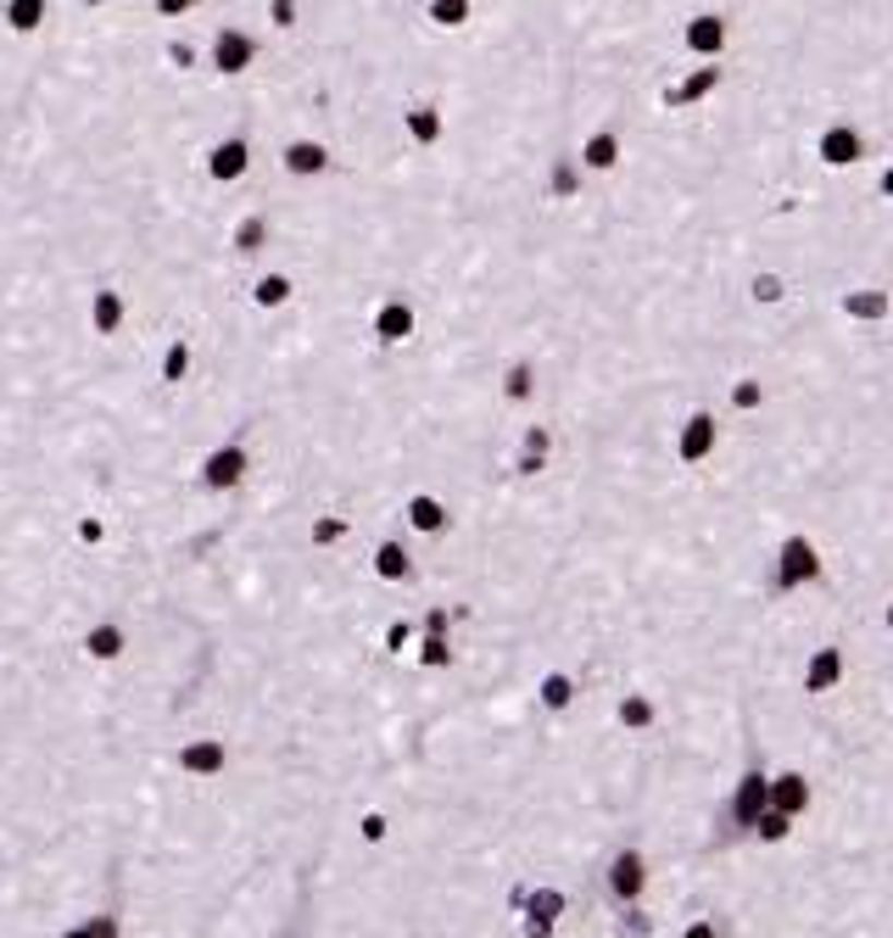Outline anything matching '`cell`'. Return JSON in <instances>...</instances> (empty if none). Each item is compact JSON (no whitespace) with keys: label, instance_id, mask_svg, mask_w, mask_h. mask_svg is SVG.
I'll return each mask as SVG.
<instances>
[{"label":"cell","instance_id":"obj_1","mask_svg":"<svg viewBox=\"0 0 893 938\" xmlns=\"http://www.w3.org/2000/svg\"><path fill=\"white\" fill-rule=\"evenodd\" d=\"M598 894L615 905V911H631V905H648L653 894V861L642 843H615L598 866Z\"/></svg>","mask_w":893,"mask_h":938},{"label":"cell","instance_id":"obj_2","mask_svg":"<svg viewBox=\"0 0 893 938\" xmlns=\"http://www.w3.org/2000/svg\"><path fill=\"white\" fill-rule=\"evenodd\" d=\"M252 469H257V453L241 436H224V442L196 453V486L202 492H241L252 481Z\"/></svg>","mask_w":893,"mask_h":938},{"label":"cell","instance_id":"obj_3","mask_svg":"<svg viewBox=\"0 0 893 938\" xmlns=\"http://www.w3.org/2000/svg\"><path fill=\"white\" fill-rule=\"evenodd\" d=\"M771 570H776V587H782V592H805V587H816L832 565H826V553H821V542H816L810 531H787V537L771 548Z\"/></svg>","mask_w":893,"mask_h":938},{"label":"cell","instance_id":"obj_4","mask_svg":"<svg viewBox=\"0 0 893 938\" xmlns=\"http://www.w3.org/2000/svg\"><path fill=\"white\" fill-rule=\"evenodd\" d=\"M263 45H268V34H252V28L218 23V28L207 34V62H202V68H213V73H224V79H241V73H252V68H257Z\"/></svg>","mask_w":893,"mask_h":938},{"label":"cell","instance_id":"obj_5","mask_svg":"<svg viewBox=\"0 0 893 938\" xmlns=\"http://www.w3.org/2000/svg\"><path fill=\"white\" fill-rule=\"evenodd\" d=\"M229 766H234L229 737H218V732H196V737H179L173 743V771L184 782H224Z\"/></svg>","mask_w":893,"mask_h":938},{"label":"cell","instance_id":"obj_6","mask_svg":"<svg viewBox=\"0 0 893 938\" xmlns=\"http://www.w3.org/2000/svg\"><path fill=\"white\" fill-rule=\"evenodd\" d=\"M419 553H425L419 537H374L363 548V565H369V576L381 587H402V581L419 576Z\"/></svg>","mask_w":893,"mask_h":938},{"label":"cell","instance_id":"obj_7","mask_svg":"<svg viewBox=\"0 0 893 938\" xmlns=\"http://www.w3.org/2000/svg\"><path fill=\"white\" fill-rule=\"evenodd\" d=\"M849 671H855L849 642H821V648L805 653V665H798V687H805L810 698H832V693L849 687Z\"/></svg>","mask_w":893,"mask_h":938},{"label":"cell","instance_id":"obj_8","mask_svg":"<svg viewBox=\"0 0 893 938\" xmlns=\"http://www.w3.org/2000/svg\"><path fill=\"white\" fill-rule=\"evenodd\" d=\"M721 79H726V62H692L687 73H676L660 89V112H692V107H703L721 89Z\"/></svg>","mask_w":893,"mask_h":938},{"label":"cell","instance_id":"obj_9","mask_svg":"<svg viewBox=\"0 0 893 938\" xmlns=\"http://www.w3.org/2000/svg\"><path fill=\"white\" fill-rule=\"evenodd\" d=\"M608 721H615L626 737H653V732L671 721V710L653 693H642V687H620L615 703H608Z\"/></svg>","mask_w":893,"mask_h":938},{"label":"cell","instance_id":"obj_10","mask_svg":"<svg viewBox=\"0 0 893 938\" xmlns=\"http://www.w3.org/2000/svg\"><path fill=\"white\" fill-rule=\"evenodd\" d=\"M721 425L726 419L715 413V408H692V413H681V425L671 431V447H676V458L681 464H703L715 447H721Z\"/></svg>","mask_w":893,"mask_h":938},{"label":"cell","instance_id":"obj_11","mask_svg":"<svg viewBox=\"0 0 893 938\" xmlns=\"http://www.w3.org/2000/svg\"><path fill=\"white\" fill-rule=\"evenodd\" d=\"M79 660L84 665H101V671L123 665L129 660V626L112 621V615H96V621L79 632Z\"/></svg>","mask_w":893,"mask_h":938},{"label":"cell","instance_id":"obj_12","mask_svg":"<svg viewBox=\"0 0 893 938\" xmlns=\"http://www.w3.org/2000/svg\"><path fill=\"white\" fill-rule=\"evenodd\" d=\"M397 520H402V531H408V537L436 542V537H447V531H452V508H447V497H436V492H408V497H402V508H397Z\"/></svg>","mask_w":893,"mask_h":938},{"label":"cell","instance_id":"obj_13","mask_svg":"<svg viewBox=\"0 0 893 938\" xmlns=\"http://www.w3.org/2000/svg\"><path fill=\"white\" fill-rule=\"evenodd\" d=\"M765 793H771V810H782L793 821H810V810H816V777L798 766H776Z\"/></svg>","mask_w":893,"mask_h":938},{"label":"cell","instance_id":"obj_14","mask_svg":"<svg viewBox=\"0 0 893 938\" xmlns=\"http://www.w3.org/2000/svg\"><path fill=\"white\" fill-rule=\"evenodd\" d=\"M252 163H257L252 140H246V134H224V140H213V146H207L202 173H207L213 184H241V179L252 173Z\"/></svg>","mask_w":893,"mask_h":938},{"label":"cell","instance_id":"obj_15","mask_svg":"<svg viewBox=\"0 0 893 938\" xmlns=\"http://www.w3.org/2000/svg\"><path fill=\"white\" fill-rule=\"evenodd\" d=\"M531 703L542 715H570L576 703H581V676L570 671V665H547V671H536V682H531Z\"/></svg>","mask_w":893,"mask_h":938},{"label":"cell","instance_id":"obj_16","mask_svg":"<svg viewBox=\"0 0 893 938\" xmlns=\"http://www.w3.org/2000/svg\"><path fill=\"white\" fill-rule=\"evenodd\" d=\"M726 39H732V28H726L721 12H692L681 23V45H687L692 62H721L726 57Z\"/></svg>","mask_w":893,"mask_h":938},{"label":"cell","instance_id":"obj_17","mask_svg":"<svg viewBox=\"0 0 893 938\" xmlns=\"http://www.w3.org/2000/svg\"><path fill=\"white\" fill-rule=\"evenodd\" d=\"M369 336L381 341V347H402V341H413V336H419V308H413L408 297H386L381 308L369 313Z\"/></svg>","mask_w":893,"mask_h":938},{"label":"cell","instance_id":"obj_18","mask_svg":"<svg viewBox=\"0 0 893 938\" xmlns=\"http://www.w3.org/2000/svg\"><path fill=\"white\" fill-rule=\"evenodd\" d=\"M274 163H279L286 179H318V173H330V146L313 140V134H291L286 146L274 152Z\"/></svg>","mask_w":893,"mask_h":938},{"label":"cell","instance_id":"obj_19","mask_svg":"<svg viewBox=\"0 0 893 938\" xmlns=\"http://www.w3.org/2000/svg\"><path fill=\"white\" fill-rule=\"evenodd\" d=\"M84 318H89V336L112 341V336H123V324H129V297L118 286H96L89 302H84Z\"/></svg>","mask_w":893,"mask_h":938},{"label":"cell","instance_id":"obj_20","mask_svg":"<svg viewBox=\"0 0 893 938\" xmlns=\"http://www.w3.org/2000/svg\"><path fill=\"white\" fill-rule=\"evenodd\" d=\"M442 134H447V112H442L436 101H413V107L402 112V140H408L413 152H436Z\"/></svg>","mask_w":893,"mask_h":938},{"label":"cell","instance_id":"obj_21","mask_svg":"<svg viewBox=\"0 0 893 938\" xmlns=\"http://www.w3.org/2000/svg\"><path fill=\"white\" fill-rule=\"evenodd\" d=\"M497 392L508 408H536V392H542V369L531 358H508L503 374H497Z\"/></svg>","mask_w":893,"mask_h":938},{"label":"cell","instance_id":"obj_22","mask_svg":"<svg viewBox=\"0 0 893 938\" xmlns=\"http://www.w3.org/2000/svg\"><path fill=\"white\" fill-rule=\"evenodd\" d=\"M408 665L413 671H452L458 665V637L452 632H425L419 626V637H413V648H408Z\"/></svg>","mask_w":893,"mask_h":938},{"label":"cell","instance_id":"obj_23","mask_svg":"<svg viewBox=\"0 0 893 938\" xmlns=\"http://www.w3.org/2000/svg\"><path fill=\"white\" fill-rule=\"evenodd\" d=\"M152 374H157V386H184L196 374V347H191V336H168L162 347H157V363H152Z\"/></svg>","mask_w":893,"mask_h":938},{"label":"cell","instance_id":"obj_24","mask_svg":"<svg viewBox=\"0 0 893 938\" xmlns=\"http://www.w3.org/2000/svg\"><path fill=\"white\" fill-rule=\"evenodd\" d=\"M620 157H626V146H620V134L615 129H592L581 146H576V163H581V173H615L620 168Z\"/></svg>","mask_w":893,"mask_h":938},{"label":"cell","instance_id":"obj_25","mask_svg":"<svg viewBox=\"0 0 893 938\" xmlns=\"http://www.w3.org/2000/svg\"><path fill=\"white\" fill-rule=\"evenodd\" d=\"M291 297H297V279H291L286 268H257V274H252V286H246V302H252L257 313H279V308H291Z\"/></svg>","mask_w":893,"mask_h":938},{"label":"cell","instance_id":"obj_26","mask_svg":"<svg viewBox=\"0 0 893 938\" xmlns=\"http://www.w3.org/2000/svg\"><path fill=\"white\" fill-rule=\"evenodd\" d=\"M51 938H123V916L118 911H96V916H73L62 922Z\"/></svg>","mask_w":893,"mask_h":938},{"label":"cell","instance_id":"obj_27","mask_svg":"<svg viewBox=\"0 0 893 938\" xmlns=\"http://www.w3.org/2000/svg\"><path fill=\"white\" fill-rule=\"evenodd\" d=\"M425 23L442 34H458L475 23V0H425Z\"/></svg>","mask_w":893,"mask_h":938},{"label":"cell","instance_id":"obj_28","mask_svg":"<svg viewBox=\"0 0 893 938\" xmlns=\"http://www.w3.org/2000/svg\"><path fill=\"white\" fill-rule=\"evenodd\" d=\"M760 843V850H787V843L798 838V821L793 816H782V810H765L760 821H755V832H748Z\"/></svg>","mask_w":893,"mask_h":938},{"label":"cell","instance_id":"obj_29","mask_svg":"<svg viewBox=\"0 0 893 938\" xmlns=\"http://www.w3.org/2000/svg\"><path fill=\"white\" fill-rule=\"evenodd\" d=\"M0 23L12 34H39L45 28V0H0Z\"/></svg>","mask_w":893,"mask_h":938},{"label":"cell","instance_id":"obj_30","mask_svg":"<svg viewBox=\"0 0 893 938\" xmlns=\"http://www.w3.org/2000/svg\"><path fill=\"white\" fill-rule=\"evenodd\" d=\"M0 213H17V207H0ZM45 213H73V207H45ZM79 218H101V213H79ZM101 224H112V218H101ZM112 229H123V224H112ZM123 234H129V241H134V252H140V268H146V263H152V246L140 241L134 229H123ZM140 268H134V274H140ZM129 286H134V279H129Z\"/></svg>","mask_w":893,"mask_h":938},{"label":"cell","instance_id":"obj_31","mask_svg":"<svg viewBox=\"0 0 893 938\" xmlns=\"http://www.w3.org/2000/svg\"><path fill=\"white\" fill-rule=\"evenodd\" d=\"M202 12V0H152V17L157 23H184V17H196Z\"/></svg>","mask_w":893,"mask_h":938},{"label":"cell","instance_id":"obj_32","mask_svg":"<svg viewBox=\"0 0 893 938\" xmlns=\"http://www.w3.org/2000/svg\"><path fill=\"white\" fill-rule=\"evenodd\" d=\"M671 938H721V922L715 916H687Z\"/></svg>","mask_w":893,"mask_h":938},{"label":"cell","instance_id":"obj_33","mask_svg":"<svg viewBox=\"0 0 893 938\" xmlns=\"http://www.w3.org/2000/svg\"><path fill=\"white\" fill-rule=\"evenodd\" d=\"M17 213H28V207H17ZM39 213H45V207H39ZM73 213H79V207H73ZM101 218H107V213H101ZM112 224H118V218H112ZM123 229H129V224H123ZM146 246H152V257H157V241H146ZM134 279H140V274H134Z\"/></svg>","mask_w":893,"mask_h":938}]
</instances>
